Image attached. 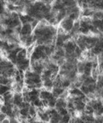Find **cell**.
<instances>
[{"mask_svg":"<svg viewBox=\"0 0 103 123\" xmlns=\"http://www.w3.org/2000/svg\"><path fill=\"white\" fill-rule=\"evenodd\" d=\"M14 83H20L21 81L23 80V79L20 76V74H16L15 76L14 77Z\"/></svg>","mask_w":103,"mask_h":123,"instance_id":"obj_19","label":"cell"},{"mask_svg":"<svg viewBox=\"0 0 103 123\" xmlns=\"http://www.w3.org/2000/svg\"><path fill=\"white\" fill-rule=\"evenodd\" d=\"M71 85H72V81H71V80H69L68 79H65V80H63V82H62V87L63 88L66 89V88L70 87Z\"/></svg>","mask_w":103,"mask_h":123,"instance_id":"obj_12","label":"cell"},{"mask_svg":"<svg viewBox=\"0 0 103 123\" xmlns=\"http://www.w3.org/2000/svg\"><path fill=\"white\" fill-rule=\"evenodd\" d=\"M41 101H42V105H43V107L48 108V100H47V99H44V100H41Z\"/></svg>","mask_w":103,"mask_h":123,"instance_id":"obj_22","label":"cell"},{"mask_svg":"<svg viewBox=\"0 0 103 123\" xmlns=\"http://www.w3.org/2000/svg\"><path fill=\"white\" fill-rule=\"evenodd\" d=\"M32 31H33V29H32V27H31V25L30 23L22 25V31H21L20 36H30V35H32L31 34Z\"/></svg>","mask_w":103,"mask_h":123,"instance_id":"obj_2","label":"cell"},{"mask_svg":"<svg viewBox=\"0 0 103 123\" xmlns=\"http://www.w3.org/2000/svg\"><path fill=\"white\" fill-rule=\"evenodd\" d=\"M74 24H75V22H73L68 17H66L60 22V27L64 29L66 33H69L74 28Z\"/></svg>","mask_w":103,"mask_h":123,"instance_id":"obj_1","label":"cell"},{"mask_svg":"<svg viewBox=\"0 0 103 123\" xmlns=\"http://www.w3.org/2000/svg\"><path fill=\"white\" fill-rule=\"evenodd\" d=\"M9 91H12V86H11V85H9V86L1 85V87H0V93H1V95H3L4 94L9 92Z\"/></svg>","mask_w":103,"mask_h":123,"instance_id":"obj_9","label":"cell"},{"mask_svg":"<svg viewBox=\"0 0 103 123\" xmlns=\"http://www.w3.org/2000/svg\"><path fill=\"white\" fill-rule=\"evenodd\" d=\"M56 100H57V99H56V97H54V96L51 99H49V100H48V108H50V109L56 108Z\"/></svg>","mask_w":103,"mask_h":123,"instance_id":"obj_13","label":"cell"},{"mask_svg":"<svg viewBox=\"0 0 103 123\" xmlns=\"http://www.w3.org/2000/svg\"><path fill=\"white\" fill-rule=\"evenodd\" d=\"M1 123H10V120L8 119V118H7V119H6L5 120H3V121H2Z\"/></svg>","mask_w":103,"mask_h":123,"instance_id":"obj_24","label":"cell"},{"mask_svg":"<svg viewBox=\"0 0 103 123\" xmlns=\"http://www.w3.org/2000/svg\"><path fill=\"white\" fill-rule=\"evenodd\" d=\"M53 97V94H52V92H50V91H48V90H44L42 89L41 91V94H40V98L41 99V100H44V99H47V100H49V99H51Z\"/></svg>","mask_w":103,"mask_h":123,"instance_id":"obj_5","label":"cell"},{"mask_svg":"<svg viewBox=\"0 0 103 123\" xmlns=\"http://www.w3.org/2000/svg\"><path fill=\"white\" fill-rule=\"evenodd\" d=\"M30 96V101H31V104H32L33 102H35L37 99L40 98V96H38V95H29Z\"/></svg>","mask_w":103,"mask_h":123,"instance_id":"obj_21","label":"cell"},{"mask_svg":"<svg viewBox=\"0 0 103 123\" xmlns=\"http://www.w3.org/2000/svg\"><path fill=\"white\" fill-rule=\"evenodd\" d=\"M52 71H49V70H48V69H45L44 70V71L42 72V74H41V80H42V82H43L44 80H48V79H50L51 78V76H52Z\"/></svg>","mask_w":103,"mask_h":123,"instance_id":"obj_7","label":"cell"},{"mask_svg":"<svg viewBox=\"0 0 103 123\" xmlns=\"http://www.w3.org/2000/svg\"><path fill=\"white\" fill-rule=\"evenodd\" d=\"M63 108H67V101L65 99L58 98L56 100V109L57 110V111H60Z\"/></svg>","mask_w":103,"mask_h":123,"instance_id":"obj_4","label":"cell"},{"mask_svg":"<svg viewBox=\"0 0 103 123\" xmlns=\"http://www.w3.org/2000/svg\"><path fill=\"white\" fill-rule=\"evenodd\" d=\"M72 117L70 114H67V115H65V116H62V119L60 120V123H69L70 120H71Z\"/></svg>","mask_w":103,"mask_h":123,"instance_id":"obj_15","label":"cell"},{"mask_svg":"<svg viewBox=\"0 0 103 123\" xmlns=\"http://www.w3.org/2000/svg\"><path fill=\"white\" fill-rule=\"evenodd\" d=\"M7 111H8V107H6L5 105H1V113H7Z\"/></svg>","mask_w":103,"mask_h":123,"instance_id":"obj_20","label":"cell"},{"mask_svg":"<svg viewBox=\"0 0 103 123\" xmlns=\"http://www.w3.org/2000/svg\"><path fill=\"white\" fill-rule=\"evenodd\" d=\"M14 106H17L19 107L21 104L23 102V97H22V93H14Z\"/></svg>","mask_w":103,"mask_h":123,"instance_id":"obj_3","label":"cell"},{"mask_svg":"<svg viewBox=\"0 0 103 123\" xmlns=\"http://www.w3.org/2000/svg\"><path fill=\"white\" fill-rule=\"evenodd\" d=\"M96 82H97V80H94L91 76H89V77H86V79L84 80L82 84L85 85V86H89V85H91V84H96Z\"/></svg>","mask_w":103,"mask_h":123,"instance_id":"obj_10","label":"cell"},{"mask_svg":"<svg viewBox=\"0 0 103 123\" xmlns=\"http://www.w3.org/2000/svg\"><path fill=\"white\" fill-rule=\"evenodd\" d=\"M101 55H103V50H102V53H101Z\"/></svg>","mask_w":103,"mask_h":123,"instance_id":"obj_25","label":"cell"},{"mask_svg":"<svg viewBox=\"0 0 103 123\" xmlns=\"http://www.w3.org/2000/svg\"><path fill=\"white\" fill-rule=\"evenodd\" d=\"M79 16H80V13H75V12H73V13H70L67 17H68L70 20H72L73 22H77L79 19Z\"/></svg>","mask_w":103,"mask_h":123,"instance_id":"obj_14","label":"cell"},{"mask_svg":"<svg viewBox=\"0 0 103 123\" xmlns=\"http://www.w3.org/2000/svg\"><path fill=\"white\" fill-rule=\"evenodd\" d=\"M43 87H46V90H52L54 87V83L53 80L51 79H48L47 80H44L43 81Z\"/></svg>","mask_w":103,"mask_h":123,"instance_id":"obj_6","label":"cell"},{"mask_svg":"<svg viewBox=\"0 0 103 123\" xmlns=\"http://www.w3.org/2000/svg\"><path fill=\"white\" fill-rule=\"evenodd\" d=\"M76 69H77V72L82 74L84 73V69H85V62H80L78 61L77 64H76Z\"/></svg>","mask_w":103,"mask_h":123,"instance_id":"obj_8","label":"cell"},{"mask_svg":"<svg viewBox=\"0 0 103 123\" xmlns=\"http://www.w3.org/2000/svg\"><path fill=\"white\" fill-rule=\"evenodd\" d=\"M7 115H6V114H5V113H1L0 114V121H1V122H2V121H3V120H6V119H7Z\"/></svg>","mask_w":103,"mask_h":123,"instance_id":"obj_23","label":"cell"},{"mask_svg":"<svg viewBox=\"0 0 103 123\" xmlns=\"http://www.w3.org/2000/svg\"><path fill=\"white\" fill-rule=\"evenodd\" d=\"M80 90H81L82 92L85 95H88L89 94H90V92H89V88H88V86H85V85H82V86L80 87Z\"/></svg>","mask_w":103,"mask_h":123,"instance_id":"obj_17","label":"cell"},{"mask_svg":"<svg viewBox=\"0 0 103 123\" xmlns=\"http://www.w3.org/2000/svg\"><path fill=\"white\" fill-rule=\"evenodd\" d=\"M31 105L36 108H40V107H42V106H43V105H42V101H41V98L37 99V100H36L35 102H33Z\"/></svg>","mask_w":103,"mask_h":123,"instance_id":"obj_16","label":"cell"},{"mask_svg":"<svg viewBox=\"0 0 103 123\" xmlns=\"http://www.w3.org/2000/svg\"><path fill=\"white\" fill-rule=\"evenodd\" d=\"M58 113H59L61 116L67 115V114H69L68 109H67V108H63V109H61V110H60V111H58Z\"/></svg>","mask_w":103,"mask_h":123,"instance_id":"obj_18","label":"cell"},{"mask_svg":"<svg viewBox=\"0 0 103 123\" xmlns=\"http://www.w3.org/2000/svg\"><path fill=\"white\" fill-rule=\"evenodd\" d=\"M54 55H56V56H58L60 58H65V56H66V52H65V50L64 48H56V51H55V54Z\"/></svg>","mask_w":103,"mask_h":123,"instance_id":"obj_11","label":"cell"}]
</instances>
